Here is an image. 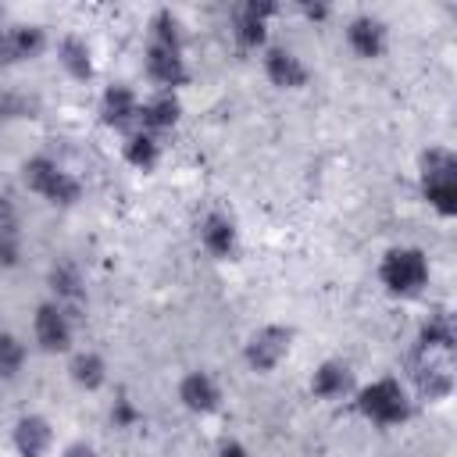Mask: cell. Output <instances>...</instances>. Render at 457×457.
Instances as JSON below:
<instances>
[{"label":"cell","instance_id":"30bf717a","mask_svg":"<svg viewBox=\"0 0 457 457\" xmlns=\"http://www.w3.org/2000/svg\"><path fill=\"white\" fill-rule=\"evenodd\" d=\"M100 114H104L107 125L129 129L132 121H139V100H136V93L129 86H111L104 93V100H100Z\"/></svg>","mask_w":457,"mask_h":457},{"label":"cell","instance_id":"cb8c5ba5","mask_svg":"<svg viewBox=\"0 0 457 457\" xmlns=\"http://www.w3.org/2000/svg\"><path fill=\"white\" fill-rule=\"evenodd\" d=\"M21 357H25L21 343L14 336H0V375H14L21 368Z\"/></svg>","mask_w":457,"mask_h":457},{"label":"cell","instance_id":"83f0119b","mask_svg":"<svg viewBox=\"0 0 457 457\" xmlns=\"http://www.w3.org/2000/svg\"><path fill=\"white\" fill-rule=\"evenodd\" d=\"M218 457H246V450H243L239 443H225V446L218 450Z\"/></svg>","mask_w":457,"mask_h":457},{"label":"cell","instance_id":"ac0fdd59","mask_svg":"<svg viewBox=\"0 0 457 457\" xmlns=\"http://www.w3.org/2000/svg\"><path fill=\"white\" fill-rule=\"evenodd\" d=\"M418 346L450 353V346H453V321H450L446 311H432V314H428V321L421 325V343H418Z\"/></svg>","mask_w":457,"mask_h":457},{"label":"cell","instance_id":"8992f818","mask_svg":"<svg viewBox=\"0 0 457 457\" xmlns=\"http://www.w3.org/2000/svg\"><path fill=\"white\" fill-rule=\"evenodd\" d=\"M411 371H414V382H418V393H421V396H428V400H443V396H450V389H453V375H450V361H446V353L418 346V353H414V361H411Z\"/></svg>","mask_w":457,"mask_h":457},{"label":"cell","instance_id":"5b68a950","mask_svg":"<svg viewBox=\"0 0 457 457\" xmlns=\"http://www.w3.org/2000/svg\"><path fill=\"white\" fill-rule=\"evenodd\" d=\"M382 282H386L393 293H400V296L418 293V289L428 282L425 253H421V250H411V246L389 250L386 261H382Z\"/></svg>","mask_w":457,"mask_h":457},{"label":"cell","instance_id":"52a82bcc","mask_svg":"<svg viewBox=\"0 0 457 457\" xmlns=\"http://www.w3.org/2000/svg\"><path fill=\"white\" fill-rule=\"evenodd\" d=\"M286 350H289V328L268 325V328H261V332L250 336V343H246V361H250V368H257V371H271V368L286 357Z\"/></svg>","mask_w":457,"mask_h":457},{"label":"cell","instance_id":"d6986e66","mask_svg":"<svg viewBox=\"0 0 457 457\" xmlns=\"http://www.w3.org/2000/svg\"><path fill=\"white\" fill-rule=\"evenodd\" d=\"M314 393L321 396V400H339L346 389H350V371H346V364H336V361H328V364H321L318 371H314Z\"/></svg>","mask_w":457,"mask_h":457},{"label":"cell","instance_id":"6da1fadb","mask_svg":"<svg viewBox=\"0 0 457 457\" xmlns=\"http://www.w3.org/2000/svg\"><path fill=\"white\" fill-rule=\"evenodd\" d=\"M146 71L150 79L171 93V86H182L186 82V61H182V32H179V18L161 11L154 18V29H150V50H146Z\"/></svg>","mask_w":457,"mask_h":457},{"label":"cell","instance_id":"603a6c76","mask_svg":"<svg viewBox=\"0 0 457 457\" xmlns=\"http://www.w3.org/2000/svg\"><path fill=\"white\" fill-rule=\"evenodd\" d=\"M71 378L82 386V389H96L104 382V361L96 353H79L71 361Z\"/></svg>","mask_w":457,"mask_h":457},{"label":"cell","instance_id":"7c38bea8","mask_svg":"<svg viewBox=\"0 0 457 457\" xmlns=\"http://www.w3.org/2000/svg\"><path fill=\"white\" fill-rule=\"evenodd\" d=\"M50 443H54V432H50V425L43 418L29 414V418H21L14 425V446H18L21 457H43L50 450Z\"/></svg>","mask_w":457,"mask_h":457},{"label":"cell","instance_id":"3957f363","mask_svg":"<svg viewBox=\"0 0 457 457\" xmlns=\"http://www.w3.org/2000/svg\"><path fill=\"white\" fill-rule=\"evenodd\" d=\"M357 407H361L364 418H371V421H378V425H396V421L407 418L411 400H407V393H403L400 382L378 378V382H371L368 389L357 393Z\"/></svg>","mask_w":457,"mask_h":457},{"label":"cell","instance_id":"4fadbf2b","mask_svg":"<svg viewBox=\"0 0 457 457\" xmlns=\"http://www.w3.org/2000/svg\"><path fill=\"white\" fill-rule=\"evenodd\" d=\"M264 68H268V79H271L275 86H289V89H296V86L307 82V68L300 64V57H296L293 50H282V46L268 50Z\"/></svg>","mask_w":457,"mask_h":457},{"label":"cell","instance_id":"8fae6325","mask_svg":"<svg viewBox=\"0 0 457 457\" xmlns=\"http://www.w3.org/2000/svg\"><path fill=\"white\" fill-rule=\"evenodd\" d=\"M179 396H182V403H186L189 411H200V414H207V411H214V407H218V400H221V389L214 386V378H211V375H204V371H193V375H186V378H182V386H179Z\"/></svg>","mask_w":457,"mask_h":457},{"label":"cell","instance_id":"484cf974","mask_svg":"<svg viewBox=\"0 0 457 457\" xmlns=\"http://www.w3.org/2000/svg\"><path fill=\"white\" fill-rule=\"evenodd\" d=\"M111 418H114L118 425H132V421H136V411H132V403H129V400H118V403H114V411H111Z\"/></svg>","mask_w":457,"mask_h":457},{"label":"cell","instance_id":"ba28073f","mask_svg":"<svg viewBox=\"0 0 457 457\" xmlns=\"http://www.w3.org/2000/svg\"><path fill=\"white\" fill-rule=\"evenodd\" d=\"M36 339L50 353L68 350V343H71V314L64 307H57V303H43L36 311Z\"/></svg>","mask_w":457,"mask_h":457},{"label":"cell","instance_id":"7a4b0ae2","mask_svg":"<svg viewBox=\"0 0 457 457\" xmlns=\"http://www.w3.org/2000/svg\"><path fill=\"white\" fill-rule=\"evenodd\" d=\"M421 189L425 200L436 207V214L443 218L457 214V161L446 146H432L421 157Z\"/></svg>","mask_w":457,"mask_h":457},{"label":"cell","instance_id":"f1b7e54d","mask_svg":"<svg viewBox=\"0 0 457 457\" xmlns=\"http://www.w3.org/2000/svg\"><path fill=\"white\" fill-rule=\"evenodd\" d=\"M0 61H7V57H4V29H0Z\"/></svg>","mask_w":457,"mask_h":457},{"label":"cell","instance_id":"44dd1931","mask_svg":"<svg viewBox=\"0 0 457 457\" xmlns=\"http://www.w3.org/2000/svg\"><path fill=\"white\" fill-rule=\"evenodd\" d=\"M43 46V32L32 29V25H21V29H7L4 32V57L7 61H18V57H29Z\"/></svg>","mask_w":457,"mask_h":457},{"label":"cell","instance_id":"d4e9b609","mask_svg":"<svg viewBox=\"0 0 457 457\" xmlns=\"http://www.w3.org/2000/svg\"><path fill=\"white\" fill-rule=\"evenodd\" d=\"M11 264H18V236L0 232V268H11Z\"/></svg>","mask_w":457,"mask_h":457},{"label":"cell","instance_id":"ffe728a7","mask_svg":"<svg viewBox=\"0 0 457 457\" xmlns=\"http://www.w3.org/2000/svg\"><path fill=\"white\" fill-rule=\"evenodd\" d=\"M57 61H61V64H64V71H68V75H75V79H89V75H93L89 46H86L82 39H75V36L61 39V46H57Z\"/></svg>","mask_w":457,"mask_h":457},{"label":"cell","instance_id":"7402d4cb","mask_svg":"<svg viewBox=\"0 0 457 457\" xmlns=\"http://www.w3.org/2000/svg\"><path fill=\"white\" fill-rule=\"evenodd\" d=\"M125 157H129V164H136V168H154L157 164V157H161V146H157V139L150 136V132H132L129 136V143H125Z\"/></svg>","mask_w":457,"mask_h":457},{"label":"cell","instance_id":"5bb4252c","mask_svg":"<svg viewBox=\"0 0 457 457\" xmlns=\"http://www.w3.org/2000/svg\"><path fill=\"white\" fill-rule=\"evenodd\" d=\"M346 39L361 57H378L386 46V25L378 18H353L346 29Z\"/></svg>","mask_w":457,"mask_h":457},{"label":"cell","instance_id":"4316f807","mask_svg":"<svg viewBox=\"0 0 457 457\" xmlns=\"http://www.w3.org/2000/svg\"><path fill=\"white\" fill-rule=\"evenodd\" d=\"M64 457H96V453H93V446H86V443H71V446L64 450Z\"/></svg>","mask_w":457,"mask_h":457},{"label":"cell","instance_id":"2e32d148","mask_svg":"<svg viewBox=\"0 0 457 457\" xmlns=\"http://www.w3.org/2000/svg\"><path fill=\"white\" fill-rule=\"evenodd\" d=\"M271 4H246L236 11V39L239 46H257L264 43V18L271 14Z\"/></svg>","mask_w":457,"mask_h":457},{"label":"cell","instance_id":"9a60e30c","mask_svg":"<svg viewBox=\"0 0 457 457\" xmlns=\"http://www.w3.org/2000/svg\"><path fill=\"white\" fill-rule=\"evenodd\" d=\"M179 121V100L171 93H157L146 104H139V125L143 132H157V129H171Z\"/></svg>","mask_w":457,"mask_h":457},{"label":"cell","instance_id":"277c9868","mask_svg":"<svg viewBox=\"0 0 457 457\" xmlns=\"http://www.w3.org/2000/svg\"><path fill=\"white\" fill-rule=\"evenodd\" d=\"M21 175H25V186H29L32 193H39V196H46V200H54V204H75V200H79V182H75L68 171H61L50 157H32V161H25Z\"/></svg>","mask_w":457,"mask_h":457},{"label":"cell","instance_id":"9c48e42d","mask_svg":"<svg viewBox=\"0 0 457 457\" xmlns=\"http://www.w3.org/2000/svg\"><path fill=\"white\" fill-rule=\"evenodd\" d=\"M50 289L57 293V307H64L71 318L82 311V300H86V286H82V275L75 264L61 261L50 268Z\"/></svg>","mask_w":457,"mask_h":457},{"label":"cell","instance_id":"e0dca14e","mask_svg":"<svg viewBox=\"0 0 457 457\" xmlns=\"http://www.w3.org/2000/svg\"><path fill=\"white\" fill-rule=\"evenodd\" d=\"M200 239H204V246H207L214 257L236 253V225H232L225 214H211V218L204 221V228H200Z\"/></svg>","mask_w":457,"mask_h":457}]
</instances>
